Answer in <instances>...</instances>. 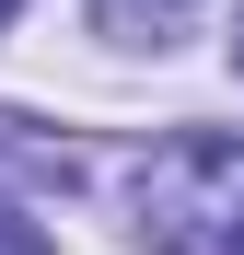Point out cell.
<instances>
[{"label":"cell","instance_id":"obj_1","mask_svg":"<svg viewBox=\"0 0 244 255\" xmlns=\"http://www.w3.org/2000/svg\"><path fill=\"white\" fill-rule=\"evenodd\" d=\"M140 232L163 255H244V151L233 139H186L140 174Z\"/></svg>","mask_w":244,"mask_h":255},{"label":"cell","instance_id":"obj_2","mask_svg":"<svg viewBox=\"0 0 244 255\" xmlns=\"http://www.w3.org/2000/svg\"><path fill=\"white\" fill-rule=\"evenodd\" d=\"M0 255H58V244L35 232V221H12V209H0Z\"/></svg>","mask_w":244,"mask_h":255},{"label":"cell","instance_id":"obj_3","mask_svg":"<svg viewBox=\"0 0 244 255\" xmlns=\"http://www.w3.org/2000/svg\"><path fill=\"white\" fill-rule=\"evenodd\" d=\"M233 70H244V12H233Z\"/></svg>","mask_w":244,"mask_h":255},{"label":"cell","instance_id":"obj_4","mask_svg":"<svg viewBox=\"0 0 244 255\" xmlns=\"http://www.w3.org/2000/svg\"><path fill=\"white\" fill-rule=\"evenodd\" d=\"M12 12H23V0H0V23H12Z\"/></svg>","mask_w":244,"mask_h":255}]
</instances>
